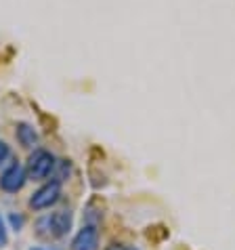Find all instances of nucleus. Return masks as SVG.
I'll return each mask as SVG.
<instances>
[{"label": "nucleus", "instance_id": "f8f14e48", "mask_svg": "<svg viewBox=\"0 0 235 250\" xmlns=\"http://www.w3.org/2000/svg\"><path fill=\"white\" fill-rule=\"evenodd\" d=\"M126 250H137V248H126Z\"/></svg>", "mask_w": 235, "mask_h": 250}, {"label": "nucleus", "instance_id": "f257e3e1", "mask_svg": "<svg viewBox=\"0 0 235 250\" xmlns=\"http://www.w3.org/2000/svg\"><path fill=\"white\" fill-rule=\"evenodd\" d=\"M72 229V212L70 210H57L51 214H44L36 221V233L46 240H57L70 233Z\"/></svg>", "mask_w": 235, "mask_h": 250}, {"label": "nucleus", "instance_id": "f03ea898", "mask_svg": "<svg viewBox=\"0 0 235 250\" xmlns=\"http://www.w3.org/2000/svg\"><path fill=\"white\" fill-rule=\"evenodd\" d=\"M55 164L57 160L51 151L46 149H34V154L27 160V166H25V172H27V179L32 181H44L55 172Z\"/></svg>", "mask_w": 235, "mask_h": 250}, {"label": "nucleus", "instance_id": "9b49d317", "mask_svg": "<svg viewBox=\"0 0 235 250\" xmlns=\"http://www.w3.org/2000/svg\"><path fill=\"white\" fill-rule=\"evenodd\" d=\"M30 250H44V248H30Z\"/></svg>", "mask_w": 235, "mask_h": 250}, {"label": "nucleus", "instance_id": "423d86ee", "mask_svg": "<svg viewBox=\"0 0 235 250\" xmlns=\"http://www.w3.org/2000/svg\"><path fill=\"white\" fill-rule=\"evenodd\" d=\"M17 141L23 145V147H36V143H38V135H36V130H34L32 124H25L21 122L17 126Z\"/></svg>", "mask_w": 235, "mask_h": 250}, {"label": "nucleus", "instance_id": "1a4fd4ad", "mask_svg": "<svg viewBox=\"0 0 235 250\" xmlns=\"http://www.w3.org/2000/svg\"><path fill=\"white\" fill-rule=\"evenodd\" d=\"M11 223H13V227H15V229H19V227L23 225V217H15V214H13V217H11Z\"/></svg>", "mask_w": 235, "mask_h": 250}, {"label": "nucleus", "instance_id": "20e7f679", "mask_svg": "<svg viewBox=\"0 0 235 250\" xmlns=\"http://www.w3.org/2000/svg\"><path fill=\"white\" fill-rule=\"evenodd\" d=\"M27 181V172L19 162H13L2 175H0V189L6 193H17L23 189Z\"/></svg>", "mask_w": 235, "mask_h": 250}, {"label": "nucleus", "instance_id": "6e6552de", "mask_svg": "<svg viewBox=\"0 0 235 250\" xmlns=\"http://www.w3.org/2000/svg\"><path fill=\"white\" fill-rule=\"evenodd\" d=\"M9 242V235H6V229H4V221L0 219V246H4Z\"/></svg>", "mask_w": 235, "mask_h": 250}, {"label": "nucleus", "instance_id": "0eeeda50", "mask_svg": "<svg viewBox=\"0 0 235 250\" xmlns=\"http://www.w3.org/2000/svg\"><path fill=\"white\" fill-rule=\"evenodd\" d=\"M9 156H11V147H9V145H6L4 141H0V164H2Z\"/></svg>", "mask_w": 235, "mask_h": 250}, {"label": "nucleus", "instance_id": "9d476101", "mask_svg": "<svg viewBox=\"0 0 235 250\" xmlns=\"http://www.w3.org/2000/svg\"><path fill=\"white\" fill-rule=\"evenodd\" d=\"M105 250H126V248H124L122 244H109Z\"/></svg>", "mask_w": 235, "mask_h": 250}, {"label": "nucleus", "instance_id": "7ed1b4c3", "mask_svg": "<svg viewBox=\"0 0 235 250\" xmlns=\"http://www.w3.org/2000/svg\"><path fill=\"white\" fill-rule=\"evenodd\" d=\"M59 198H61V183L59 181H48L32 193L30 208L32 210H46V208L57 204Z\"/></svg>", "mask_w": 235, "mask_h": 250}, {"label": "nucleus", "instance_id": "39448f33", "mask_svg": "<svg viewBox=\"0 0 235 250\" xmlns=\"http://www.w3.org/2000/svg\"><path fill=\"white\" fill-rule=\"evenodd\" d=\"M72 250H99V229L95 223H86L74 235Z\"/></svg>", "mask_w": 235, "mask_h": 250}]
</instances>
